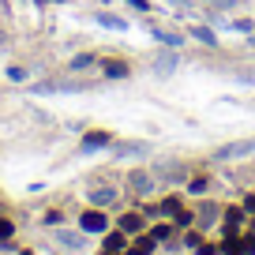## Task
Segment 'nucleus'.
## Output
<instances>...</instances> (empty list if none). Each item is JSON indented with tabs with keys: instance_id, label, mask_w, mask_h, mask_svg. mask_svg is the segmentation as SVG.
<instances>
[{
	"instance_id": "1",
	"label": "nucleus",
	"mask_w": 255,
	"mask_h": 255,
	"mask_svg": "<svg viewBox=\"0 0 255 255\" xmlns=\"http://www.w3.org/2000/svg\"><path fill=\"white\" fill-rule=\"evenodd\" d=\"M255 154V139H237V143H225L214 150V161H233V158H248Z\"/></svg>"
},
{
	"instance_id": "2",
	"label": "nucleus",
	"mask_w": 255,
	"mask_h": 255,
	"mask_svg": "<svg viewBox=\"0 0 255 255\" xmlns=\"http://www.w3.org/2000/svg\"><path fill=\"white\" fill-rule=\"evenodd\" d=\"M105 225H109V218L102 214V207L83 210V218H79V229L87 233V237H94V233H105Z\"/></svg>"
},
{
	"instance_id": "3",
	"label": "nucleus",
	"mask_w": 255,
	"mask_h": 255,
	"mask_svg": "<svg viewBox=\"0 0 255 255\" xmlns=\"http://www.w3.org/2000/svg\"><path fill=\"white\" fill-rule=\"evenodd\" d=\"M225 222V237H240V225H244V207H225L222 210Z\"/></svg>"
},
{
	"instance_id": "4",
	"label": "nucleus",
	"mask_w": 255,
	"mask_h": 255,
	"mask_svg": "<svg viewBox=\"0 0 255 255\" xmlns=\"http://www.w3.org/2000/svg\"><path fill=\"white\" fill-rule=\"evenodd\" d=\"M38 94H79V90H87V83H38Z\"/></svg>"
},
{
	"instance_id": "5",
	"label": "nucleus",
	"mask_w": 255,
	"mask_h": 255,
	"mask_svg": "<svg viewBox=\"0 0 255 255\" xmlns=\"http://www.w3.org/2000/svg\"><path fill=\"white\" fill-rule=\"evenodd\" d=\"M150 34H154V41H158L161 49H180L184 45V34L180 30H161V26H150Z\"/></svg>"
},
{
	"instance_id": "6",
	"label": "nucleus",
	"mask_w": 255,
	"mask_h": 255,
	"mask_svg": "<svg viewBox=\"0 0 255 255\" xmlns=\"http://www.w3.org/2000/svg\"><path fill=\"white\" fill-rule=\"evenodd\" d=\"M113 146V131H87L83 135V150H105Z\"/></svg>"
},
{
	"instance_id": "7",
	"label": "nucleus",
	"mask_w": 255,
	"mask_h": 255,
	"mask_svg": "<svg viewBox=\"0 0 255 255\" xmlns=\"http://www.w3.org/2000/svg\"><path fill=\"white\" fill-rule=\"evenodd\" d=\"M117 225L128 233V237H135V233L143 229V214H139V210H128V214H120V222H117Z\"/></svg>"
},
{
	"instance_id": "8",
	"label": "nucleus",
	"mask_w": 255,
	"mask_h": 255,
	"mask_svg": "<svg viewBox=\"0 0 255 255\" xmlns=\"http://www.w3.org/2000/svg\"><path fill=\"white\" fill-rule=\"evenodd\" d=\"M102 75H105V79H128V75H131V68H128L124 60H105V64H102Z\"/></svg>"
},
{
	"instance_id": "9",
	"label": "nucleus",
	"mask_w": 255,
	"mask_h": 255,
	"mask_svg": "<svg viewBox=\"0 0 255 255\" xmlns=\"http://www.w3.org/2000/svg\"><path fill=\"white\" fill-rule=\"evenodd\" d=\"M146 154V143H113V158H139Z\"/></svg>"
},
{
	"instance_id": "10",
	"label": "nucleus",
	"mask_w": 255,
	"mask_h": 255,
	"mask_svg": "<svg viewBox=\"0 0 255 255\" xmlns=\"http://www.w3.org/2000/svg\"><path fill=\"white\" fill-rule=\"evenodd\" d=\"M154 68H158L161 75L176 72V49H165V53H158V56H154Z\"/></svg>"
},
{
	"instance_id": "11",
	"label": "nucleus",
	"mask_w": 255,
	"mask_h": 255,
	"mask_svg": "<svg viewBox=\"0 0 255 255\" xmlns=\"http://www.w3.org/2000/svg\"><path fill=\"white\" fill-rule=\"evenodd\" d=\"M154 244H158V240H154L150 233H146V237H139L135 244L128 248V252H120V255H154Z\"/></svg>"
},
{
	"instance_id": "12",
	"label": "nucleus",
	"mask_w": 255,
	"mask_h": 255,
	"mask_svg": "<svg viewBox=\"0 0 255 255\" xmlns=\"http://www.w3.org/2000/svg\"><path fill=\"white\" fill-rule=\"evenodd\" d=\"M128 184H131V188H135L139 195H146V191L154 188V184H150V176H146L143 169H131V173H128Z\"/></svg>"
},
{
	"instance_id": "13",
	"label": "nucleus",
	"mask_w": 255,
	"mask_h": 255,
	"mask_svg": "<svg viewBox=\"0 0 255 255\" xmlns=\"http://www.w3.org/2000/svg\"><path fill=\"white\" fill-rule=\"evenodd\" d=\"M90 203H94V207H109V203H117V191L113 188H94L90 191Z\"/></svg>"
},
{
	"instance_id": "14",
	"label": "nucleus",
	"mask_w": 255,
	"mask_h": 255,
	"mask_svg": "<svg viewBox=\"0 0 255 255\" xmlns=\"http://www.w3.org/2000/svg\"><path fill=\"white\" fill-rule=\"evenodd\" d=\"M191 38L203 41L207 49H214V45H218V38H214V30H210V26H191Z\"/></svg>"
},
{
	"instance_id": "15",
	"label": "nucleus",
	"mask_w": 255,
	"mask_h": 255,
	"mask_svg": "<svg viewBox=\"0 0 255 255\" xmlns=\"http://www.w3.org/2000/svg\"><path fill=\"white\" fill-rule=\"evenodd\" d=\"M124 237H128L124 229H120V233H105V244H102V248H109V252H124V248H128Z\"/></svg>"
},
{
	"instance_id": "16",
	"label": "nucleus",
	"mask_w": 255,
	"mask_h": 255,
	"mask_svg": "<svg viewBox=\"0 0 255 255\" xmlns=\"http://www.w3.org/2000/svg\"><path fill=\"white\" fill-rule=\"evenodd\" d=\"M56 240H60L64 248H83V240H87V233H56Z\"/></svg>"
},
{
	"instance_id": "17",
	"label": "nucleus",
	"mask_w": 255,
	"mask_h": 255,
	"mask_svg": "<svg viewBox=\"0 0 255 255\" xmlns=\"http://www.w3.org/2000/svg\"><path fill=\"white\" fill-rule=\"evenodd\" d=\"M158 173L165 176V180H188V169L184 165H158Z\"/></svg>"
},
{
	"instance_id": "18",
	"label": "nucleus",
	"mask_w": 255,
	"mask_h": 255,
	"mask_svg": "<svg viewBox=\"0 0 255 255\" xmlns=\"http://www.w3.org/2000/svg\"><path fill=\"white\" fill-rule=\"evenodd\" d=\"M158 214L176 218V214H180V199H176V195H165V199H161V207H158Z\"/></svg>"
},
{
	"instance_id": "19",
	"label": "nucleus",
	"mask_w": 255,
	"mask_h": 255,
	"mask_svg": "<svg viewBox=\"0 0 255 255\" xmlns=\"http://www.w3.org/2000/svg\"><path fill=\"white\" fill-rule=\"evenodd\" d=\"M214 218H222V210H218L214 203H203V210H199V225H214Z\"/></svg>"
},
{
	"instance_id": "20",
	"label": "nucleus",
	"mask_w": 255,
	"mask_h": 255,
	"mask_svg": "<svg viewBox=\"0 0 255 255\" xmlns=\"http://www.w3.org/2000/svg\"><path fill=\"white\" fill-rule=\"evenodd\" d=\"M98 23H102V26H113V30H128V23H124V19L109 15V11H98Z\"/></svg>"
},
{
	"instance_id": "21",
	"label": "nucleus",
	"mask_w": 255,
	"mask_h": 255,
	"mask_svg": "<svg viewBox=\"0 0 255 255\" xmlns=\"http://www.w3.org/2000/svg\"><path fill=\"white\" fill-rule=\"evenodd\" d=\"M150 237H154V240H158V244H161V240H169V237H173V225H169V222L154 225V229H150Z\"/></svg>"
},
{
	"instance_id": "22",
	"label": "nucleus",
	"mask_w": 255,
	"mask_h": 255,
	"mask_svg": "<svg viewBox=\"0 0 255 255\" xmlns=\"http://www.w3.org/2000/svg\"><path fill=\"white\" fill-rule=\"evenodd\" d=\"M252 19H229V30H240V34H252Z\"/></svg>"
},
{
	"instance_id": "23",
	"label": "nucleus",
	"mask_w": 255,
	"mask_h": 255,
	"mask_svg": "<svg viewBox=\"0 0 255 255\" xmlns=\"http://www.w3.org/2000/svg\"><path fill=\"white\" fill-rule=\"evenodd\" d=\"M90 64H94V56L83 53V56H75V60H72V72H83V68H90Z\"/></svg>"
},
{
	"instance_id": "24",
	"label": "nucleus",
	"mask_w": 255,
	"mask_h": 255,
	"mask_svg": "<svg viewBox=\"0 0 255 255\" xmlns=\"http://www.w3.org/2000/svg\"><path fill=\"white\" fill-rule=\"evenodd\" d=\"M8 79H11V83H26V68L11 64V68H8Z\"/></svg>"
},
{
	"instance_id": "25",
	"label": "nucleus",
	"mask_w": 255,
	"mask_h": 255,
	"mask_svg": "<svg viewBox=\"0 0 255 255\" xmlns=\"http://www.w3.org/2000/svg\"><path fill=\"white\" fill-rule=\"evenodd\" d=\"M240 252H244V255H255V233L240 237Z\"/></svg>"
},
{
	"instance_id": "26",
	"label": "nucleus",
	"mask_w": 255,
	"mask_h": 255,
	"mask_svg": "<svg viewBox=\"0 0 255 255\" xmlns=\"http://www.w3.org/2000/svg\"><path fill=\"white\" fill-rule=\"evenodd\" d=\"M222 252H225V255H237V252H240V237H225Z\"/></svg>"
},
{
	"instance_id": "27",
	"label": "nucleus",
	"mask_w": 255,
	"mask_h": 255,
	"mask_svg": "<svg viewBox=\"0 0 255 255\" xmlns=\"http://www.w3.org/2000/svg\"><path fill=\"white\" fill-rule=\"evenodd\" d=\"M11 233H15V225H11L8 218H0V244H4V240H11Z\"/></svg>"
},
{
	"instance_id": "28",
	"label": "nucleus",
	"mask_w": 255,
	"mask_h": 255,
	"mask_svg": "<svg viewBox=\"0 0 255 255\" xmlns=\"http://www.w3.org/2000/svg\"><path fill=\"white\" fill-rule=\"evenodd\" d=\"M188 191H191V195H203V191H207V176H203V180H199V176L188 180Z\"/></svg>"
},
{
	"instance_id": "29",
	"label": "nucleus",
	"mask_w": 255,
	"mask_h": 255,
	"mask_svg": "<svg viewBox=\"0 0 255 255\" xmlns=\"http://www.w3.org/2000/svg\"><path fill=\"white\" fill-rule=\"evenodd\" d=\"M191 222H195V218H191L188 210H180V214H176V222H173V225H176V229H188Z\"/></svg>"
},
{
	"instance_id": "30",
	"label": "nucleus",
	"mask_w": 255,
	"mask_h": 255,
	"mask_svg": "<svg viewBox=\"0 0 255 255\" xmlns=\"http://www.w3.org/2000/svg\"><path fill=\"white\" fill-rule=\"evenodd\" d=\"M60 222H64L60 210H49V214H45V225H49V229H53V225H60Z\"/></svg>"
},
{
	"instance_id": "31",
	"label": "nucleus",
	"mask_w": 255,
	"mask_h": 255,
	"mask_svg": "<svg viewBox=\"0 0 255 255\" xmlns=\"http://www.w3.org/2000/svg\"><path fill=\"white\" fill-rule=\"evenodd\" d=\"M184 244H188V248H191V252H195V248H199V244H203V237H199V233H188V237H184Z\"/></svg>"
},
{
	"instance_id": "32",
	"label": "nucleus",
	"mask_w": 255,
	"mask_h": 255,
	"mask_svg": "<svg viewBox=\"0 0 255 255\" xmlns=\"http://www.w3.org/2000/svg\"><path fill=\"white\" fill-rule=\"evenodd\" d=\"M218 252H222V248H214V244H199L195 248V255H218Z\"/></svg>"
},
{
	"instance_id": "33",
	"label": "nucleus",
	"mask_w": 255,
	"mask_h": 255,
	"mask_svg": "<svg viewBox=\"0 0 255 255\" xmlns=\"http://www.w3.org/2000/svg\"><path fill=\"white\" fill-rule=\"evenodd\" d=\"M128 8H135V11H150V0H128Z\"/></svg>"
},
{
	"instance_id": "34",
	"label": "nucleus",
	"mask_w": 255,
	"mask_h": 255,
	"mask_svg": "<svg viewBox=\"0 0 255 255\" xmlns=\"http://www.w3.org/2000/svg\"><path fill=\"white\" fill-rule=\"evenodd\" d=\"M244 214H255V191H252V195H244Z\"/></svg>"
},
{
	"instance_id": "35",
	"label": "nucleus",
	"mask_w": 255,
	"mask_h": 255,
	"mask_svg": "<svg viewBox=\"0 0 255 255\" xmlns=\"http://www.w3.org/2000/svg\"><path fill=\"white\" fill-rule=\"evenodd\" d=\"M207 4H218V8H229L233 0H207Z\"/></svg>"
},
{
	"instance_id": "36",
	"label": "nucleus",
	"mask_w": 255,
	"mask_h": 255,
	"mask_svg": "<svg viewBox=\"0 0 255 255\" xmlns=\"http://www.w3.org/2000/svg\"><path fill=\"white\" fill-rule=\"evenodd\" d=\"M102 255H120V252H109V248H102Z\"/></svg>"
},
{
	"instance_id": "37",
	"label": "nucleus",
	"mask_w": 255,
	"mask_h": 255,
	"mask_svg": "<svg viewBox=\"0 0 255 255\" xmlns=\"http://www.w3.org/2000/svg\"><path fill=\"white\" fill-rule=\"evenodd\" d=\"M169 4H184V0H169Z\"/></svg>"
},
{
	"instance_id": "38",
	"label": "nucleus",
	"mask_w": 255,
	"mask_h": 255,
	"mask_svg": "<svg viewBox=\"0 0 255 255\" xmlns=\"http://www.w3.org/2000/svg\"><path fill=\"white\" fill-rule=\"evenodd\" d=\"M19 255H34V252H19Z\"/></svg>"
},
{
	"instance_id": "39",
	"label": "nucleus",
	"mask_w": 255,
	"mask_h": 255,
	"mask_svg": "<svg viewBox=\"0 0 255 255\" xmlns=\"http://www.w3.org/2000/svg\"><path fill=\"white\" fill-rule=\"evenodd\" d=\"M38 4H49V0H38Z\"/></svg>"
},
{
	"instance_id": "40",
	"label": "nucleus",
	"mask_w": 255,
	"mask_h": 255,
	"mask_svg": "<svg viewBox=\"0 0 255 255\" xmlns=\"http://www.w3.org/2000/svg\"><path fill=\"white\" fill-rule=\"evenodd\" d=\"M0 41H4V34H0Z\"/></svg>"
}]
</instances>
